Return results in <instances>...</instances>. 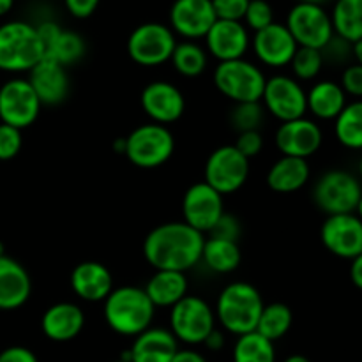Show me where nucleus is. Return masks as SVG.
Returning <instances> with one entry per match:
<instances>
[{
  "label": "nucleus",
  "instance_id": "nucleus-1",
  "mask_svg": "<svg viewBox=\"0 0 362 362\" xmlns=\"http://www.w3.org/2000/svg\"><path fill=\"white\" fill-rule=\"evenodd\" d=\"M205 237L184 221L163 223L144 240V257L156 271L186 272L202 262Z\"/></svg>",
  "mask_w": 362,
  "mask_h": 362
},
{
  "label": "nucleus",
  "instance_id": "nucleus-2",
  "mask_svg": "<svg viewBox=\"0 0 362 362\" xmlns=\"http://www.w3.org/2000/svg\"><path fill=\"white\" fill-rule=\"evenodd\" d=\"M103 315L113 332L136 338L152 325L156 308L144 288L120 286V288H113L112 293L105 299Z\"/></svg>",
  "mask_w": 362,
  "mask_h": 362
},
{
  "label": "nucleus",
  "instance_id": "nucleus-3",
  "mask_svg": "<svg viewBox=\"0 0 362 362\" xmlns=\"http://www.w3.org/2000/svg\"><path fill=\"white\" fill-rule=\"evenodd\" d=\"M264 306L260 292L251 283H230L219 292L216 300V322H219L226 332L239 338L257 331Z\"/></svg>",
  "mask_w": 362,
  "mask_h": 362
},
{
  "label": "nucleus",
  "instance_id": "nucleus-4",
  "mask_svg": "<svg viewBox=\"0 0 362 362\" xmlns=\"http://www.w3.org/2000/svg\"><path fill=\"white\" fill-rule=\"evenodd\" d=\"M45 59L37 27L27 21H7L0 25V71L28 73Z\"/></svg>",
  "mask_w": 362,
  "mask_h": 362
},
{
  "label": "nucleus",
  "instance_id": "nucleus-5",
  "mask_svg": "<svg viewBox=\"0 0 362 362\" xmlns=\"http://www.w3.org/2000/svg\"><path fill=\"white\" fill-rule=\"evenodd\" d=\"M216 88L226 99L237 103H260L265 88L264 71L246 59L219 62L214 69Z\"/></svg>",
  "mask_w": 362,
  "mask_h": 362
},
{
  "label": "nucleus",
  "instance_id": "nucleus-6",
  "mask_svg": "<svg viewBox=\"0 0 362 362\" xmlns=\"http://www.w3.org/2000/svg\"><path fill=\"white\" fill-rule=\"evenodd\" d=\"M175 151V138L166 126L148 122L138 126L126 136V158L138 168H159Z\"/></svg>",
  "mask_w": 362,
  "mask_h": 362
},
{
  "label": "nucleus",
  "instance_id": "nucleus-7",
  "mask_svg": "<svg viewBox=\"0 0 362 362\" xmlns=\"http://www.w3.org/2000/svg\"><path fill=\"white\" fill-rule=\"evenodd\" d=\"M361 197V180L345 170H329L313 187L315 205L327 216L354 214Z\"/></svg>",
  "mask_w": 362,
  "mask_h": 362
},
{
  "label": "nucleus",
  "instance_id": "nucleus-8",
  "mask_svg": "<svg viewBox=\"0 0 362 362\" xmlns=\"http://www.w3.org/2000/svg\"><path fill=\"white\" fill-rule=\"evenodd\" d=\"M216 329V313L207 300L186 296L170 310V332L186 345H204Z\"/></svg>",
  "mask_w": 362,
  "mask_h": 362
},
{
  "label": "nucleus",
  "instance_id": "nucleus-9",
  "mask_svg": "<svg viewBox=\"0 0 362 362\" xmlns=\"http://www.w3.org/2000/svg\"><path fill=\"white\" fill-rule=\"evenodd\" d=\"M175 46L177 39L172 28L158 21L138 25L127 39V53L131 60L144 67L166 64L172 59Z\"/></svg>",
  "mask_w": 362,
  "mask_h": 362
},
{
  "label": "nucleus",
  "instance_id": "nucleus-10",
  "mask_svg": "<svg viewBox=\"0 0 362 362\" xmlns=\"http://www.w3.org/2000/svg\"><path fill=\"white\" fill-rule=\"evenodd\" d=\"M285 27L300 48L322 49L334 37L331 14L318 4L297 2L286 16Z\"/></svg>",
  "mask_w": 362,
  "mask_h": 362
},
{
  "label": "nucleus",
  "instance_id": "nucleus-11",
  "mask_svg": "<svg viewBox=\"0 0 362 362\" xmlns=\"http://www.w3.org/2000/svg\"><path fill=\"white\" fill-rule=\"evenodd\" d=\"M204 182L221 197L239 191L250 177V159L244 158L233 145H223L209 156L204 170Z\"/></svg>",
  "mask_w": 362,
  "mask_h": 362
},
{
  "label": "nucleus",
  "instance_id": "nucleus-12",
  "mask_svg": "<svg viewBox=\"0 0 362 362\" xmlns=\"http://www.w3.org/2000/svg\"><path fill=\"white\" fill-rule=\"evenodd\" d=\"M41 101L27 78H11L0 87V122L27 129L37 120Z\"/></svg>",
  "mask_w": 362,
  "mask_h": 362
},
{
  "label": "nucleus",
  "instance_id": "nucleus-13",
  "mask_svg": "<svg viewBox=\"0 0 362 362\" xmlns=\"http://www.w3.org/2000/svg\"><path fill=\"white\" fill-rule=\"evenodd\" d=\"M260 103H264L265 112L281 124L306 117L308 112L306 90L296 78L286 74L267 78Z\"/></svg>",
  "mask_w": 362,
  "mask_h": 362
},
{
  "label": "nucleus",
  "instance_id": "nucleus-14",
  "mask_svg": "<svg viewBox=\"0 0 362 362\" xmlns=\"http://www.w3.org/2000/svg\"><path fill=\"white\" fill-rule=\"evenodd\" d=\"M225 214V202L207 182H197L184 193L182 218L186 225L207 233L214 228L218 219Z\"/></svg>",
  "mask_w": 362,
  "mask_h": 362
},
{
  "label": "nucleus",
  "instance_id": "nucleus-15",
  "mask_svg": "<svg viewBox=\"0 0 362 362\" xmlns=\"http://www.w3.org/2000/svg\"><path fill=\"white\" fill-rule=\"evenodd\" d=\"M325 250L343 260H354L362 255V221L357 214L327 216L320 228Z\"/></svg>",
  "mask_w": 362,
  "mask_h": 362
},
{
  "label": "nucleus",
  "instance_id": "nucleus-16",
  "mask_svg": "<svg viewBox=\"0 0 362 362\" xmlns=\"http://www.w3.org/2000/svg\"><path fill=\"white\" fill-rule=\"evenodd\" d=\"M140 103L145 115L159 126L177 122L186 110V99L180 88L163 80L151 81L141 90Z\"/></svg>",
  "mask_w": 362,
  "mask_h": 362
},
{
  "label": "nucleus",
  "instance_id": "nucleus-17",
  "mask_svg": "<svg viewBox=\"0 0 362 362\" xmlns=\"http://www.w3.org/2000/svg\"><path fill=\"white\" fill-rule=\"evenodd\" d=\"M322 141H324V133L320 126L306 117L283 122L276 131V147L288 158H311L322 147Z\"/></svg>",
  "mask_w": 362,
  "mask_h": 362
},
{
  "label": "nucleus",
  "instance_id": "nucleus-18",
  "mask_svg": "<svg viewBox=\"0 0 362 362\" xmlns=\"http://www.w3.org/2000/svg\"><path fill=\"white\" fill-rule=\"evenodd\" d=\"M216 20L211 0H175L170 9L173 34L182 35L186 41L204 39Z\"/></svg>",
  "mask_w": 362,
  "mask_h": 362
},
{
  "label": "nucleus",
  "instance_id": "nucleus-19",
  "mask_svg": "<svg viewBox=\"0 0 362 362\" xmlns=\"http://www.w3.org/2000/svg\"><path fill=\"white\" fill-rule=\"evenodd\" d=\"M251 45H253L257 59L264 66L274 67V69L290 66L297 48H299L288 28L281 23H276V21L265 27L264 30L255 32Z\"/></svg>",
  "mask_w": 362,
  "mask_h": 362
},
{
  "label": "nucleus",
  "instance_id": "nucleus-20",
  "mask_svg": "<svg viewBox=\"0 0 362 362\" xmlns=\"http://www.w3.org/2000/svg\"><path fill=\"white\" fill-rule=\"evenodd\" d=\"M207 52L219 62L244 59L250 48V32L243 21L216 20L205 35Z\"/></svg>",
  "mask_w": 362,
  "mask_h": 362
},
{
  "label": "nucleus",
  "instance_id": "nucleus-21",
  "mask_svg": "<svg viewBox=\"0 0 362 362\" xmlns=\"http://www.w3.org/2000/svg\"><path fill=\"white\" fill-rule=\"evenodd\" d=\"M28 83L34 88L41 105H60L69 95V74L67 67L60 66L52 59H42L28 71Z\"/></svg>",
  "mask_w": 362,
  "mask_h": 362
},
{
  "label": "nucleus",
  "instance_id": "nucleus-22",
  "mask_svg": "<svg viewBox=\"0 0 362 362\" xmlns=\"http://www.w3.org/2000/svg\"><path fill=\"white\" fill-rule=\"evenodd\" d=\"M37 34L41 37L46 59L55 60L60 66H73L85 55L83 37L73 30H64L55 21L37 25Z\"/></svg>",
  "mask_w": 362,
  "mask_h": 362
},
{
  "label": "nucleus",
  "instance_id": "nucleus-23",
  "mask_svg": "<svg viewBox=\"0 0 362 362\" xmlns=\"http://www.w3.org/2000/svg\"><path fill=\"white\" fill-rule=\"evenodd\" d=\"M71 288L87 303H105L113 290V276L99 262H81L71 272Z\"/></svg>",
  "mask_w": 362,
  "mask_h": 362
},
{
  "label": "nucleus",
  "instance_id": "nucleus-24",
  "mask_svg": "<svg viewBox=\"0 0 362 362\" xmlns=\"http://www.w3.org/2000/svg\"><path fill=\"white\" fill-rule=\"evenodd\" d=\"M85 327V313L78 304L57 303L45 311L41 318L42 334L57 343L78 338Z\"/></svg>",
  "mask_w": 362,
  "mask_h": 362
},
{
  "label": "nucleus",
  "instance_id": "nucleus-25",
  "mask_svg": "<svg viewBox=\"0 0 362 362\" xmlns=\"http://www.w3.org/2000/svg\"><path fill=\"white\" fill-rule=\"evenodd\" d=\"M32 293L27 269L14 258L0 257V311H13L23 306Z\"/></svg>",
  "mask_w": 362,
  "mask_h": 362
},
{
  "label": "nucleus",
  "instance_id": "nucleus-26",
  "mask_svg": "<svg viewBox=\"0 0 362 362\" xmlns=\"http://www.w3.org/2000/svg\"><path fill=\"white\" fill-rule=\"evenodd\" d=\"M179 350V341L170 331L161 327H148L134 338L124 359L131 362H172Z\"/></svg>",
  "mask_w": 362,
  "mask_h": 362
},
{
  "label": "nucleus",
  "instance_id": "nucleus-27",
  "mask_svg": "<svg viewBox=\"0 0 362 362\" xmlns=\"http://www.w3.org/2000/svg\"><path fill=\"white\" fill-rule=\"evenodd\" d=\"M311 175L308 159L281 156L267 172V186L276 193H296L303 189Z\"/></svg>",
  "mask_w": 362,
  "mask_h": 362
},
{
  "label": "nucleus",
  "instance_id": "nucleus-28",
  "mask_svg": "<svg viewBox=\"0 0 362 362\" xmlns=\"http://www.w3.org/2000/svg\"><path fill=\"white\" fill-rule=\"evenodd\" d=\"M145 293L154 304V308H170L172 310L179 300L187 296L186 272L156 271L145 285Z\"/></svg>",
  "mask_w": 362,
  "mask_h": 362
},
{
  "label": "nucleus",
  "instance_id": "nucleus-29",
  "mask_svg": "<svg viewBox=\"0 0 362 362\" xmlns=\"http://www.w3.org/2000/svg\"><path fill=\"white\" fill-rule=\"evenodd\" d=\"M308 112L320 120H334L346 106V94L341 85L331 80L317 81L306 92Z\"/></svg>",
  "mask_w": 362,
  "mask_h": 362
},
{
  "label": "nucleus",
  "instance_id": "nucleus-30",
  "mask_svg": "<svg viewBox=\"0 0 362 362\" xmlns=\"http://www.w3.org/2000/svg\"><path fill=\"white\" fill-rule=\"evenodd\" d=\"M243 260L239 243L218 237L205 239L204 250H202V262H205L209 269L216 274H230L237 271Z\"/></svg>",
  "mask_w": 362,
  "mask_h": 362
},
{
  "label": "nucleus",
  "instance_id": "nucleus-31",
  "mask_svg": "<svg viewBox=\"0 0 362 362\" xmlns=\"http://www.w3.org/2000/svg\"><path fill=\"white\" fill-rule=\"evenodd\" d=\"M334 35L354 42L362 39V0H336L331 13Z\"/></svg>",
  "mask_w": 362,
  "mask_h": 362
},
{
  "label": "nucleus",
  "instance_id": "nucleus-32",
  "mask_svg": "<svg viewBox=\"0 0 362 362\" xmlns=\"http://www.w3.org/2000/svg\"><path fill=\"white\" fill-rule=\"evenodd\" d=\"M336 140L350 151H362V99L346 103L334 119Z\"/></svg>",
  "mask_w": 362,
  "mask_h": 362
},
{
  "label": "nucleus",
  "instance_id": "nucleus-33",
  "mask_svg": "<svg viewBox=\"0 0 362 362\" xmlns=\"http://www.w3.org/2000/svg\"><path fill=\"white\" fill-rule=\"evenodd\" d=\"M170 62L180 76L197 78L205 73L209 59L207 52L200 45L194 41H182L177 42Z\"/></svg>",
  "mask_w": 362,
  "mask_h": 362
},
{
  "label": "nucleus",
  "instance_id": "nucleus-34",
  "mask_svg": "<svg viewBox=\"0 0 362 362\" xmlns=\"http://www.w3.org/2000/svg\"><path fill=\"white\" fill-rule=\"evenodd\" d=\"M293 324V313L286 304L272 303L264 306L260 318H258L257 332L267 338L269 341H278L286 332L290 331Z\"/></svg>",
  "mask_w": 362,
  "mask_h": 362
},
{
  "label": "nucleus",
  "instance_id": "nucleus-35",
  "mask_svg": "<svg viewBox=\"0 0 362 362\" xmlns=\"http://www.w3.org/2000/svg\"><path fill=\"white\" fill-rule=\"evenodd\" d=\"M233 362H276L274 343L257 331L239 336L233 346Z\"/></svg>",
  "mask_w": 362,
  "mask_h": 362
},
{
  "label": "nucleus",
  "instance_id": "nucleus-36",
  "mask_svg": "<svg viewBox=\"0 0 362 362\" xmlns=\"http://www.w3.org/2000/svg\"><path fill=\"white\" fill-rule=\"evenodd\" d=\"M324 57L320 49L315 48H297L290 67L293 71V78L297 81H311L320 74L324 67Z\"/></svg>",
  "mask_w": 362,
  "mask_h": 362
},
{
  "label": "nucleus",
  "instance_id": "nucleus-37",
  "mask_svg": "<svg viewBox=\"0 0 362 362\" xmlns=\"http://www.w3.org/2000/svg\"><path fill=\"white\" fill-rule=\"evenodd\" d=\"M264 117L265 108L262 103H237L230 113V122L239 133L260 131Z\"/></svg>",
  "mask_w": 362,
  "mask_h": 362
},
{
  "label": "nucleus",
  "instance_id": "nucleus-38",
  "mask_svg": "<svg viewBox=\"0 0 362 362\" xmlns=\"http://www.w3.org/2000/svg\"><path fill=\"white\" fill-rule=\"evenodd\" d=\"M246 21V28L258 32L264 30L265 27L274 23V13L267 0H250L246 14L243 18Z\"/></svg>",
  "mask_w": 362,
  "mask_h": 362
},
{
  "label": "nucleus",
  "instance_id": "nucleus-39",
  "mask_svg": "<svg viewBox=\"0 0 362 362\" xmlns=\"http://www.w3.org/2000/svg\"><path fill=\"white\" fill-rule=\"evenodd\" d=\"M23 145L21 131L0 122V161H11L16 158Z\"/></svg>",
  "mask_w": 362,
  "mask_h": 362
},
{
  "label": "nucleus",
  "instance_id": "nucleus-40",
  "mask_svg": "<svg viewBox=\"0 0 362 362\" xmlns=\"http://www.w3.org/2000/svg\"><path fill=\"white\" fill-rule=\"evenodd\" d=\"M218 20L243 21L250 0H211Z\"/></svg>",
  "mask_w": 362,
  "mask_h": 362
},
{
  "label": "nucleus",
  "instance_id": "nucleus-41",
  "mask_svg": "<svg viewBox=\"0 0 362 362\" xmlns=\"http://www.w3.org/2000/svg\"><path fill=\"white\" fill-rule=\"evenodd\" d=\"M233 147L247 159L257 158L264 148V136L260 131H246V133H239Z\"/></svg>",
  "mask_w": 362,
  "mask_h": 362
},
{
  "label": "nucleus",
  "instance_id": "nucleus-42",
  "mask_svg": "<svg viewBox=\"0 0 362 362\" xmlns=\"http://www.w3.org/2000/svg\"><path fill=\"white\" fill-rule=\"evenodd\" d=\"M341 88L346 95H352L356 99H362V66L359 64H350L343 69L341 74Z\"/></svg>",
  "mask_w": 362,
  "mask_h": 362
},
{
  "label": "nucleus",
  "instance_id": "nucleus-43",
  "mask_svg": "<svg viewBox=\"0 0 362 362\" xmlns=\"http://www.w3.org/2000/svg\"><path fill=\"white\" fill-rule=\"evenodd\" d=\"M322 57H324V62H332V64H341L346 62L349 57H352V45L346 41H343L341 37L334 35L324 48L320 49Z\"/></svg>",
  "mask_w": 362,
  "mask_h": 362
},
{
  "label": "nucleus",
  "instance_id": "nucleus-44",
  "mask_svg": "<svg viewBox=\"0 0 362 362\" xmlns=\"http://www.w3.org/2000/svg\"><path fill=\"white\" fill-rule=\"evenodd\" d=\"M211 237H218V239H226L237 243L240 237V223L235 216L232 214H223L211 230Z\"/></svg>",
  "mask_w": 362,
  "mask_h": 362
},
{
  "label": "nucleus",
  "instance_id": "nucleus-45",
  "mask_svg": "<svg viewBox=\"0 0 362 362\" xmlns=\"http://www.w3.org/2000/svg\"><path fill=\"white\" fill-rule=\"evenodd\" d=\"M66 4V9L73 14L74 18H83L92 16L95 13L99 6V0H64Z\"/></svg>",
  "mask_w": 362,
  "mask_h": 362
},
{
  "label": "nucleus",
  "instance_id": "nucleus-46",
  "mask_svg": "<svg viewBox=\"0 0 362 362\" xmlns=\"http://www.w3.org/2000/svg\"><path fill=\"white\" fill-rule=\"evenodd\" d=\"M0 362H39L35 354L25 346H9L0 352Z\"/></svg>",
  "mask_w": 362,
  "mask_h": 362
},
{
  "label": "nucleus",
  "instance_id": "nucleus-47",
  "mask_svg": "<svg viewBox=\"0 0 362 362\" xmlns=\"http://www.w3.org/2000/svg\"><path fill=\"white\" fill-rule=\"evenodd\" d=\"M172 362H207L200 352L191 349H179L173 356Z\"/></svg>",
  "mask_w": 362,
  "mask_h": 362
},
{
  "label": "nucleus",
  "instance_id": "nucleus-48",
  "mask_svg": "<svg viewBox=\"0 0 362 362\" xmlns=\"http://www.w3.org/2000/svg\"><path fill=\"white\" fill-rule=\"evenodd\" d=\"M204 345L207 346L211 352H219V350L225 346V336H223L221 331H218V329H214V331L211 332V334L207 336V339L204 341Z\"/></svg>",
  "mask_w": 362,
  "mask_h": 362
},
{
  "label": "nucleus",
  "instance_id": "nucleus-49",
  "mask_svg": "<svg viewBox=\"0 0 362 362\" xmlns=\"http://www.w3.org/2000/svg\"><path fill=\"white\" fill-rule=\"evenodd\" d=\"M350 279H352L354 286L362 290V255L356 257L354 260H350Z\"/></svg>",
  "mask_w": 362,
  "mask_h": 362
},
{
  "label": "nucleus",
  "instance_id": "nucleus-50",
  "mask_svg": "<svg viewBox=\"0 0 362 362\" xmlns=\"http://www.w3.org/2000/svg\"><path fill=\"white\" fill-rule=\"evenodd\" d=\"M352 57L356 59V64L362 66V39L352 45Z\"/></svg>",
  "mask_w": 362,
  "mask_h": 362
},
{
  "label": "nucleus",
  "instance_id": "nucleus-51",
  "mask_svg": "<svg viewBox=\"0 0 362 362\" xmlns=\"http://www.w3.org/2000/svg\"><path fill=\"white\" fill-rule=\"evenodd\" d=\"M14 6V0H0V18L6 16Z\"/></svg>",
  "mask_w": 362,
  "mask_h": 362
},
{
  "label": "nucleus",
  "instance_id": "nucleus-52",
  "mask_svg": "<svg viewBox=\"0 0 362 362\" xmlns=\"http://www.w3.org/2000/svg\"><path fill=\"white\" fill-rule=\"evenodd\" d=\"M283 362H311L310 359H308V357H304V356H299V354H296V356H290V357H286L285 361Z\"/></svg>",
  "mask_w": 362,
  "mask_h": 362
},
{
  "label": "nucleus",
  "instance_id": "nucleus-53",
  "mask_svg": "<svg viewBox=\"0 0 362 362\" xmlns=\"http://www.w3.org/2000/svg\"><path fill=\"white\" fill-rule=\"evenodd\" d=\"M356 214H357V218H359V219H361V221H362V197H361L359 204H357V209H356Z\"/></svg>",
  "mask_w": 362,
  "mask_h": 362
},
{
  "label": "nucleus",
  "instance_id": "nucleus-54",
  "mask_svg": "<svg viewBox=\"0 0 362 362\" xmlns=\"http://www.w3.org/2000/svg\"><path fill=\"white\" fill-rule=\"evenodd\" d=\"M299 2H310V4H318V6H322V4L329 2V0H299Z\"/></svg>",
  "mask_w": 362,
  "mask_h": 362
},
{
  "label": "nucleus",
  "instance_id": "nucleus-55",
  "mask_svg": "<svg viewBox=\"0 0 362 362\" xmlns=\"http://www.w3.org/2000/svg\"><path fill=\"white\" fill-rule=\"evenodd\" d=\"M359 180L362 182V156H361V159H359Z\"/></svg>",
  "mask_w": 362,
  "mask_h": 362
},
{
  "label": "nucleus",
  "instance_id": "nucleus-56",
  "mask_svg": "<svg viewBox=\"0 0 362 362\" xmlns=\"http://www.w3.org/2000/svg\"><path fill=\"white\" fill-rule=\"evenodd\" d=\"M2 255H6V247H4V244L0 243V257H2Z\"/></svg>",
  "mask_w": 362,
  "mask_h": 362
},
{
  "label": "nucleus",
  "instance_id": "nucleus-57",
  "mask_svg": "<svg viewBox=\"0 0 362 362\" xmlns=\"http://www.w3.org/2000/svg\"><path fill=\"white\" fill-rule=\"evenodd\" d=\"M113 362H131L129 359H124V357H120V359H117V361H113Z\"/></svg>",
  "mask_w": 362,
  "mask_h": 362
}]
</instances>
